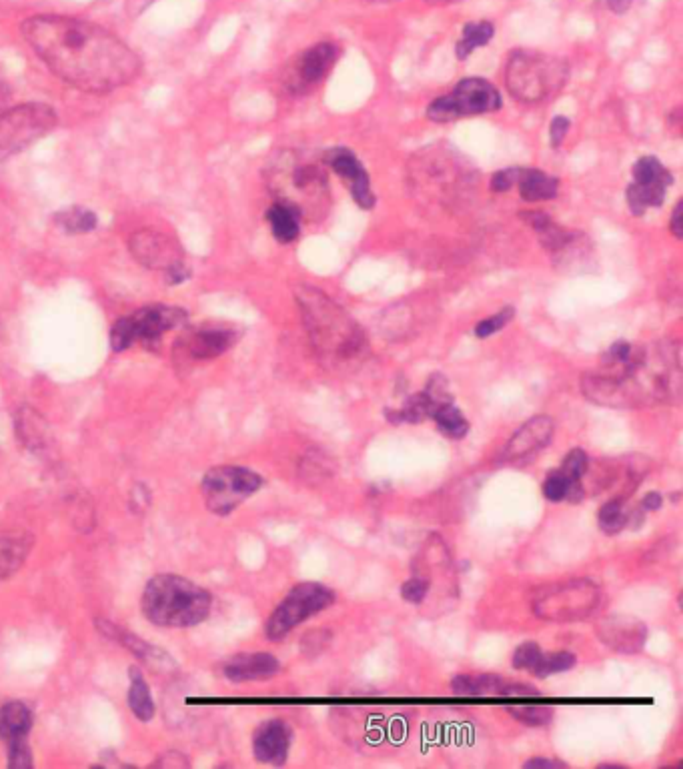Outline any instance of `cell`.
<instances>
[{
  "mask_svg": "<svg viewBox=\"0 0 683 769\" xmlns=\"http://www.w3.org/2000/svg\"><path fill=\"white\" fill-rule=\"evenodd\" d=\"M23 37L37 57L67 85L85 93H109L133 83L141 59L107 29L75 17H33Z\"/></svg>",
  "mask_w": 683,
  "mask_h": 769,
  "instance_id": "obj_1",
  "label": "cell"
},
{
  "mask_svg": "<svg viewBox=\"0 0 683 769\" xmlns=\"http://www.w3.org/2000/svg\"><path fill=\"white\" fill-rule=\"evenodd\" d=\"M679 343L633 347L617 363H601L581 377V393L595 405L613 409L649 407L675 401L681 389Z\"/></svg>",
  "mask_w": 683,
  "mask_h": 769,
  "instance_id": "obj_2",
  "label": "cell"
},
{
  "mask_svg": "<svg viewBox=\"0 0 683 769\" xmlns=\"http://www.w3.org/2000/svg\"><path fill=\"white\" fill-rule=\"evenodd\" d=\"M265 181L277 203L295 209L303 221H319L329 211L327 171L319 159L303 151H279L267 163Z\"/></svg>",
  "mask_w": 683,
  "mask_h": 769,
  "instance_id": "obj_3",
  "label": "cell"
},
{
  "mask_svg": "<svg viewBox=\"0 0 683 769\" xmlns=\"http://www.w3.org/2000/svg\"><path fill=\"white\" fill-rule=\"evenodd\" d=\"M295 299L311 345L321 357L345 363L359 359L367 351L363 329L321 289L301 285L295 289Z\"/></svg>",
  "mask_w": 683,
  "mask_h": 769,
  "instance_id": "obj_4",
  "label": "cell"
},
{
  "mask_svg": "<svg viewBox=\"0 0 683 769\" xmlns=\"http://www.w3.org/2000/svg\"><path fill=\"white\" fill-rule=\"evenodd\" d=\"M475 175L451 147L423 149L409 161V181L417 195L439 207H453L469 191Z\"/></svg>",
  "mask_w": 683,
  "mask_h": 769,
  "instance_id": "obj_5",
  "label": "cell"
},
{
  "mask_svg": "<svg viewBox=\"0 0 683 769\" xmlns=\"http://www.w3.org/2000/svg\"><path fill=\"white\" fill-rule=\"evenodd\" d=\"M209 591L181 575H157L143 593V611L161 627H193L211 613Z\"/></svg>",
  "mask_w": 683,
  "mask_h": 769,
  "instance_id": "obj_6",
  "label": "cell"
},
{
  "mask_svg": "<svg viewBox=\"0 0 683 769\" xmlns=\"http://www.w3.org/2000/svg\"><path fill=\"white\" fill-rule=\"evenodd\" d=\"M567 75V63L557 57L533 51H517L507 61L505 83L517 101L541 103L561 91Z\"/></svg>",
  "mask_w": 683,
  "mask_h": 769,
  "instance_id": "obj_7",
  "label": "cell"
},
{
  "mask_svg": "<svg viewBox=\"0 0 683 769\" xmlns=\"http://www.w3.org/2000/svg\"><path fill=\"white\" fill-rule=\"evenodd\" d=\"M599 601L601 591L591 579H571L537 593L533 613L545 621L569 623L589 617Z\"/></svg>",
  "mask_w": 683,
  "mask_h": 769,
  "instance_id": "obj_8",
  "label": "cell"
},
{
  "mask_svg": "<svg viewBox=\"0 0 683 769\" xmlns=\"http://www.w3.org/2000/svg\"><path fill=\"white\" fill-rule=\"evenodd\" d=\"M57 123L55 109L43 103H27L5 111L0 115V161L15 157L47 137Z\"/></svg>",
  "mask_w": 683,
  "mask_h": 769,
  "instance_id": "obj_9",
  "label": "cell"
},
{
  "mask_svg": "<svg viewBox=\"0 0 683 769\" xmlns=\"http://www.w3.org/2000/svg\"><path fill=\"white\" fill-rule=\"evenodd\" d=\"M335 603V591L321 583H299L277 605L265 623V635L271 641L285 639L297 625L319 615Z\"/></svg>",
  "mask_w": 683,
  "mask_h": 769,
  "instance_id": "obj_10",
  "label": "cell"
},
{
  "mask_svg": "<svg viewBox=\"0 0 683 769\" xmlns=\"http://www.w3.org/2000/svg\"><path fill=\"white\" fill-rule=\"evenodd\" d=\"M263 485L265 479L247 467L221 465L205 475L201 491L207 509L225 517L243 505L251 495H255Z\"/></svg>",
  "mask_w": 683,
  "mask_h": 769,
  "instance_id": "obj_11",
  "label": "cell"
},
{
  "mask_svg": "<svg viewBox=\"0 0 683 769\" xmlns=\"http://www.w3.org/2000/svg\"><path fill=\"white\" fill-rule=\"evenodd\" d=\"M185 321V311L169 305H149L133 313L131 317H123L115 323L111 331L113 351L123 353L137 341L145 345L157 343L165 333L177 329Z\"/></svg>",
  "mask_w": 683,
  "mask_h": 769,
  "instance_id": "obj_12",
  "label": "cell"
},
{
  "mask_svg": "<svg viewBox=\"0 0 683 769\" xmlns=\"http://www.w3.org/2000/svg\"><path fill=\"white\" fill-rule=\"evenodd\" d=\"M497 109H501V97L491 83L485 79H463L453 93L429 105L427 117L433 123H449L461 117L495 113Z\"/></svg>",
  "mask_w": 683,
  "mask_h": 769,
  "instance_id": "obj_13",
  "label": "cell"
},
{
  "mask_svg": "<svg viewBox=\"0 0 683 769\" xmlns=\"http://www.w3.org/2000/svg\"><path fill=\"white\" fill-rule=\"evenodd\" d=\"M129 251L137 263L147 269L163 271L171 283H183L189 275L181 245L153 229H141L129 237Z\"/></svg>",
  "mask_w": 683,
  "mask_h": 769,
  "instance_id": "obj_14",
  "label": "cell"
},
{
  "mask_svg": "<svg viewBox=\"0 0 683 769\" xmlns=\"http://www.w3.org/2000/svg\"><path fill=\"white\" fill-rule=\"evenodd\" d=\"M633 185L627 189V205L633 215L641 217L647 209L661 207L665 191L673 183L671 173L655 157H641L633 165Z\"/></svg>",
  "mask_w": 683,
  "mask_h": 769,
  "instance_id": "obj_15",
  "label": "cell"
},
{
  "mask_svg": "<svg viewBox=\"0 0 683 769\" xmlns=\"http://www.w3.org/2000/svg\"><path fill=\"white\" fill-rule=\"evenodd\" d=\"M33 727V711L23 701H9L0 707V739L9 745L11 767H31L33 757L27 735Z\"/></svg>",
  "mask_w": 683,
  "mask_h": 769,
  "instance_id": "obj_16",
  "label": "cell"
},
{
  "mask_svg": "<svg viewBox=\"0 0 683 769\" xmlns=\"http://www.w3.org/2000/svg\"><path fill=\"white\" fill-rule=\"evenodd\" d=\"M451 401H453V395L449 391L447 377L441 375V373H435V375L429 377V381H427L423 391L411 395L403 403V407L399 411L387 409L385 415H387V421L395 423V425H401V423H423L425 419H431L433 413L441 405L451 403Z\"/></svg>",
  "mask_w": 683,
  "mask_h": 769,
  "instance_id": "obj_17",
  "label": "cell"
},
{
  "mask_svg": "<svg viewBox=\"0 0 683 769\" xmlns=\"http://www.w3.org/2000/svg\"><path fill=\"white\" fill-rule=\"evenodd\" d=\"M555 435V423L549 415H535L525 425H521L515 435L507 441L501 461L503 463H519L525 461L539 451H543Z\"/></svg>",
  "mask_w": 683,
  "mask_h": 769,
  "instance_id": "obj_18",
  "label": "cell"
},
{
  "mask_svg": "<svg viewBox=\"0 0 683 769\" xmlns=\"http://www.w3.org/2000/svg\"><path fill=\"white\" fill-rule=\"evenodd\" d=\"M237 341V333L229 327L205 325L177 343V355L191 361H209L227 353Z\"/></svg>",
  "mask_w": 683,
  "mask_h": 769,
  "instance_id": "obj_19",
  "label": "cell"
},
{
  "mask_svg": "<svg viewBox=\"0 0 683 769\" xmlns=\"http://www.w3.org/2000/svg\"><path fill=\"white\" fill-rule=\"evenodd\" d=\"M595 633L617 653H637L647 641V625L631 615H609L595 625Z\"/></svg>",
  "mask_w": 683,
  "mask_h": 769,
  "instance_id": "obj_20",
  "label": "cell"
},
{
  "mask_svg": "<svg viewBox=\"0 0 683 769\" xmlns=\"http://www.w3.org/2000/svg\"><path fill=\"white\" fill-rule=\"evenodd\" d=\"M325 165L331 167L343 181H349L351 195L361 209L371 211L375 207V195H373L371 185H369V175L361 167L359 159L349 149L337 147V149L329 151L325 155Z\"/></svg>",
  "mask_w": 683,
  "mask_h": 769,
  "instance_id": "obj_21",
  "label": "cell"
},
{
  "mask_svg": "<svg viewBox=\"0 0 683 769\" xmlns=\"http://www.w3.org/2000/svg\"><path fill=\"white\" fill-rule=\"evenodd\" d=\"M335 59H337V49L333 45L321 43V45L311 47L309 51H305L299 57V61H297V65H295V69L287 81L289 89L293 93H303V91L315 87L317 83H321L329 75Z\"/></svg>",
  "mask_w": 683,
  "mask_h": 769,
  "instance_id": "obj_22",
  "label": "cell"
},
{
  "mask_svg": "<svg viewBox=\"0 0 683 769\" xmlns=\"http://www.w3.org/2000/svg\"><path fill=\"white\" fill-rule=\"evenodd\" d=\"M293 743V729L283 719L263 721L253 735L255 759L267 765H283Z\"/></svg>",
  "mask_w": 683,
  "mask_h": 769,
  "instance_id": "obj_23",
  "label": "cell"
},
{
  "mask_svg": "<svg viewBox=\"0 0 683 769\" xmlns=\"http://www.w3.org/2000/svg\"><path fill=\"white\" fill-rule=\"evenodd\" d=\"M281 671V663L271 653H239L223 665V675L233 683L265 681Z\"/></svg>",
  "mask_w": 683,
  "mask_h": 769,
  "instance_id": "obj_24",
  "label": "cell"
},
{
  "mask_svg": "<svg viewBox=\"0 0 683 769\" xmlns=\"http://www.w3.org/2000/svg\"><path fill=\"white\" fill-rule=\"evenodd\" d=\"M505 683V679L491 673H459L451 679V691L459 697H503Z\"/></svg>",
  "mask_w": 683,
  "mask_h": 769,
  "instance_id": "obj_25",
  "label": "cell"
},
{
  "mask_svg": "<svg viewBox=\"0 0 683 769\" xmlns=\"http://www.w3.org/2000/svg\"><path fill=\"white\" fill-rule=\"evenodd\" d=\"M519 195L527 203H541L551 201L557 197L559 191V179L551 177L537 169H521L517 179Z\"/></svg>",
  "mask_w": 683,
  "mask_h": 769,
  "instance_id": "obj_26",
  "label": "cell"
},
{
  "mask_svg": "<svg viewBox=\"0 0 683 769\" xmlns=\"http://www.w3.org/2000/svg\"><path fill=\"white\" fill-rule=\"evenodd\" d=\"M267 221L279 243H293L301 235V215L283 203L275 201V205L267 211Z\"/></svg>",
  "mask_w": 683,
  "mask_h": 769,
  "instance_id": "obj_27",
  "label": "cell"
},
{
  "mask_svg": "<svg viewBox=\"0 0 683 769\" xmlns=\"http://www.w3.org/2000/svg\"><path fill=\"white\" fill-rule=\"evenodd\" d=\"M31 543L27 537H0V583L23 567Z\"/></svg>",
  "mask_w": 683,
  "mask_h": 769,
  "instance_id": "obj_28",
  "label": "cell"
},
{
  "mask_svg": "<svg viewBox=\"0 0 683 769\" xmlns=\"http://www.w3.org/2000/svg\"><path fill=\"white\" fill-rule=\"evenodd\" d=\"M131 677V689H129V707L141 721H149L155 715V701L149 689V683L145 681L143 673L137 667L129 669Z\"/></svg>",
  "mask_w": 683,
  "mask_h": 769,
  "instance_id": "obj_29",
  "label": "cell"
},
{
  "mask_svg": "<svg viewBox=\"0 0 683 769\" xmlns=\"http://www.w3.org/2000/svg\"><path fill=\"white\" fill-rule=\"evenodd\" d=\"M97 215L85 207L63 209L55 215V225L69 235H85L97 229Z\"/></svg>",
  "mask_w": 683,
  "mask_h": 769,
  "instance_id": "obj_30",
  "label": "cell"
},
{
  "mask_svg": "<svg viewBox=\"0 0 683 769\" xmlns=\"http://www.w3.org/2000/svg\"><path fill=\"white\" fill-rule=\"evenodd\" d=\"M431 419L435 421L437 429H439L445 437H449V439H463V437H467V433H469V421L465 419L463 411H461L459 407H455L453 401L441 405V407L433 413Z\"/></svg>",
  "mask_w": 683,
  "mask_h": 769,
  "instance_id": "obj_31",
  "label": "cell"
},
{
  "mask_svg": "<svg viewBox=\"0 0 683 769\" xmlns=\"http://www.w3.org/2000/svg\"><path fill=\"white\" fill-rule=\"evenodd\" d=\"M493 35H495V29H493L491 23L483 21V23H469V25H465L463 37H461V41L455 47L457 59L465 61L475 49L485 47L493 39Z\"/></svg>",
  "mask_w": 683,
  "mask_h": 769,
  "instance_id": "obj_32",
  "label": "cell"
},
{
  "mask_svg": "<svg viewBox=\"0 0 683 769\" xmlns=\"http://www.w3.org/2000/svg\"><path fill=\"white\" fill-rule=\"evenodd\" d=\"M597 523L605 535L621 533L629 523V511H627L623 499H611V501L603 503L599 507V513H597Z\"/></svg>",
  "mask_w": 683,
  "mask_h": 769,
  "instance_id": "obj_33",
  "label": "cell"
},
{
  "mask_svg": "<svg viewBox=\"0 0 683 769\" xmlns=\"http://www.w3.org/2000/svg\"><path fill=\"white\" fill-rule=\"evenodd\" d=\"M575 663H577V657L573 653H569V651H557V653H547V655L543 653L531 671H533L535 677L547 679L551 675H557V673L573 669Z\"/></svg>",
  "mask_w": 683,
  "mask_h": 769,
  "instance_id": "obj_34",
  "label": "cell"
},
{
  "mask_svg": "<svg viewBox=\"0 0 683 769\" xmlns=\"http://www.w3.org/2000/svg\"><path fill=\"white\" fill-rule=\"evenodd\" d=\"M509 713L523 725L529 727H543L551 723L555 711L549 705H513L509 707Z\"/></svg>",
  "mask_w": 683,
  "mask_h": 769,
  "instance_id": "obj_35",
  "label": "cell"
},
{
  "mask_svg": "<svg viewBox=\"0 0 683 769\" xmlns=\"http://www.w3.org/2000/svg\"><path fill=\"white\" fill-rule=\"evenodd\" d=\"M573 483H575V481H571L569 477H565V475L557 469V471H553V473H549V475L545 477V481H543V497H545L547 501H551V503H561V501L567 499V493H569V489H571Z\"/></svg>",
  "mask_w": 683,
  "mask_h": 769,
  "instance_id": "obj_36",
  "label": "cell"
},
{
  "mask_svg": "<svg viewBox=\"0 0 683 769\" xmlns=\"http://www.w3.org/2000/svg\"><path fill=\"white\" fill-rule=\"evenodd\" d=\"M587 469H589V457H587V453H585L583 449H579V447L571 449V451L565 455V459L561 461V467H559V471H561L565 477H569L571 481H581V477L587 473Z\"/></svg>",
  "mask_w": 683,
  "mask_h": 769,
  "instance_id": "obj_37",
  "label": "cell"
},
{
  "mask_svg": "<svg viewBox=\"0 0 683 769\" xmlns=\"http://www.w3.org/2000/svg\"><path fill=\"white\" fill-rule=\"evenodd\" d=\"M513 315H515V309H513V307H505V309H501L499 313H495V315H491V317L479 321V325L475 327V337H479V339H487V337L499 333L503 327H507V323L513 319Z\"/></svg>",
  "mask_w": 683,
  "mask_h": 769,
  "instance_id": "obj_38",
  "label": "cell"
},
{
  "mask_svg": "<svg viewBox=\"0 0 683 769\" xmlns=\"http://www.w3.org/2000/svg\"><path fill=\"white\" fill-rule=\"evenodd\" d=\"M541 655H543V649H541L535 641H525V643H521V645L515 649L511 663H513V667L519 669V671H521V669H533Z\"/></svg>",
  "mask_w": 683,
  "mask_h": 769,
  "instance_id": "obj_39",
  "label": "cell"
},
{
  "mask_svg": "<svg viewBox=\"0 0 683 769\" xmlns=\"http://www.w3.org/2000/svg\"><path fill=\"white\" fill-rule=\"evenodd\" d=\"M427 593H429V581L423 577H411L401 585V597L413 605L423 603Z\"/></svg>",
  "mask_w": 683,
  "mask_h": 769,
  "instance_id": "obj_40",
  "label": "cell"
},
{
  "mask_svg": "<svg viewBox=\"0 0 683 769\" xmlns=\"http://www.w3.org/2000/svg\"><path fill=\"white\" fill-rule=\"evenodd\" d=\"M519 171L521 169H505V171H499L491 177V189L495 193H505L509 189H513L517 185V179H519Z\"/></svg>",
  "mask_w": 683,
  "mask_h": 769,
  "instance_id": "obj_41",
  "label": "cell"
},
{
  "mask_svg": "<svg viewBox=\"0 0 683 769\" xmlns=\"http://www.w3.org/2000/svg\"><path fill=\"white\" fill-rule=\"evenodd\" d=\"M567 131H569V121H567L565 117H555V119L551 121L549 139H551V147H553V149L561 147V143H563Z\"/></svg>",
  "mask_w": 683,
  "mask_h": 769,
  "instance_id": "obj_42",
  "label": "cell"
},
{
  "mask_svg": "<svg viewBox=\"0 0 683 769\" xmlns=\"http://www.w3.org/2000/svg\"><path fill=\"white\" fill-rule=\"evenodd\" d=\"M541 695L539 689H535L533 685H527V683H505V689H503V697H537Z\"/></svg>",
  "mask_w": 683,
  "mask_h": 769,
  "instance_id": "obj_43",
  "label": "cell"
},
{
  "mask_svg": "<svg viewBox=\"0 0 683 769\" xmlns=\"http://www.w3.org/2000/svg\"><path fill=\"white\" fill-rule=\"evenodd\" d=\"M523 767H525V769H533V767H539V769H555V767H561V769H565L567 765H565L563 761H559V759H547V757H533V759H529V761H525V763H523Z\"/></svg>",
  "mask_w": 683,
  "mask_h": 769,
  "instance_id": "obj_44",
  "label": "cell"
},
{
  "mask_svg": "<svg viewBox=\"0 0 683 769\" xmlns=\"http://www.w3.org/2000/svg\"><path fill=\"white\" fill-rule=\"evenodd\" d=\"M683 203L679 201L677 205H675V209H673V215H671V225H669V229H671V233H673V237L675 239H681L683 237Z\"/></svg>",
  "mask_w": 683,
  "mask_h": 769,
  "instance_id": "obj_45",
  "label": "cell"
},
{
  "mask_svg": "<svg viewBox=\"0 0 683 769\" xmlns=\"http://www.w3.org/2000/svg\"><path fill=\"white\" fill-rule=\"evenodd\" d=\"M663 507V495L661 493H657V491H651V493H647L645 497H643V501H641V509H645V511H659Z\"/></svg>",
  "mask_w": 683,
  "mask_h": 769,
  "instance_id": "obj_46",
  "label": "cell"
},
{
  "mask_svg": "<svg viewBox=\"0 0 683 769\" xmlns=\"http://www.w3.org/2000/svg\"><path fill=\"white\" fill-rule=\"evenodd\" d=\"M607 5H609V9L613 13L621 15V13H625L631 7V0H607Z\"/></svg>",
  "mask_w": 683,
  "mask_h": 769,
  "instance_id": "obj_47",
  "label": "cell"
},
{
  "mask_svg": "<svg viewBox=\"0 0 683 769\" xmlns=\"http://www.w3.org/2000/svg\"><path fill=\"white\" fill-rule=\"evenodd\" d=\"M129 3H131V7L139 13V11H143L147 5H151V3H155V0H129Z\"/></svg>",
  "mask_w": 683,
  "mask_h": 769,
  "instance_id": "obj_48",
  "label": "cell"
},
{
  "mask_svg": "<svg viewBox=\"0 0 683 769\" xmlns=\"http://www.w3.org/2000/svg\"><path fill=\"white\" fill-rule=\"evenodd\" d=\"M9 101V89L0 83V107H5Z\"/></svg>",
  "mask_w": 683,
  "mask_h": 769,
  "instance_id": "obj_49",
  "label": "cell"
},
{
  "mask_svg": "<svg viewBox=\"0 0 683 769\" xmlns=\"http://www.w3.org/2000/svg\"><path fill=\"white\" fill-rule=\"evenodd\" d=\"M425 3H429V5H451V3H459V0H425Z\"/></svg>",
  "mask_w": 683,
  "mask_h": 769,
  "instance_id": "obj_50",
  "label": "cell"
},
{
  "mask_svg": "<svg viewBox=\"0 0 683 769\" xmlns=\"http://www.w3.org/2000/svg\"><path fill=\"white\" fill-rule=\"evenodd\" d=\"M377 3H393V0H377Z\"/></svg>",
  "mask_w": 683,
  "mask_h": 769,
  "instance_id": "obj_51",
  "label": "cell"
}]
</instances>
